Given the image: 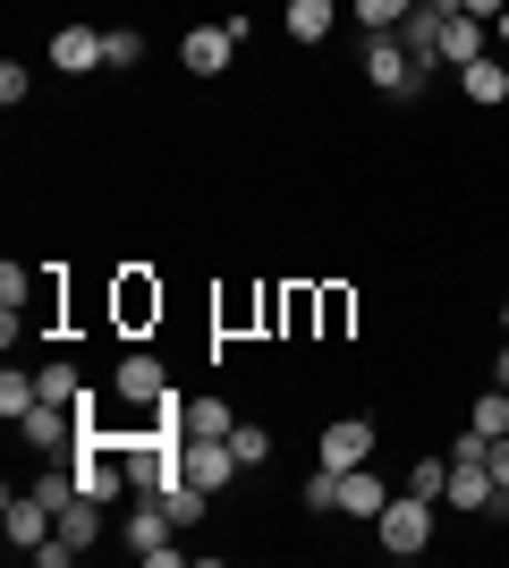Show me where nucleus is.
<instances>
[{"label": "nucleus", "mask_w": 509, "mask_h": 568, "mask_svg": "<svg viewBox=\"0 0 509 568\" xmlns=\"http://www.w3.org/2000/svg\"><path fill=\"white\" fill-rule=\"evenodd\" d=\"M170 535H179V518H170V509H162L153 493L136 500V509H128V551H136L145 568H179V560H187V551L170 544Z\"/></svg>", "instance_id": "nucleus-2"}, {"label": "nucleus", "mask_w": 509, "mask_h": 568, "mask_svg": "<svg viewBox=\"0 0 509 568\" xmlns=\"http://www.w3.org/2000/svg\"><path fill=\"white\" fill-rule=\"evenodd\" d=\"M467 60H485V18L450 9V18H441V69H467Z\"/></svg>", "instance_id": "nucleus-11"}, {"label": "nucleus", "mask_w": 509, "mask_h": 568, "mask_svg": "<svg viewBox=\"0 0 509 568\" xmlns=\"http://www.w3.org/2000/svg\"><path fill=\"white\" fill-rule=\"evenodd\" d=\"M187 475L204 484V493H221V484H230V475H246V467H238V450H230V442H187Z\"/></svg>", "instance_id": "nucleus-13"}, {"label": "nucleus", "mask_w": 509, "mask_h": 568, "mask_svg": "<svg viewBox=\"0 0 509 568\" xmlns=\"http://www.w3.org/2000/svg\"><path fill=\"white\" fill-rule=\"evenodd\" d=\"M0 526H9V544H18V551H34V544L60 535V518H51L34 493H9V500H0Z\"/></svg>", "instance_id": "nucleus-7"}, {"label": "nucleus", "mask_w": 509, "mask_h": 568, "mask_svg": "<svg viewBox=\"0 0 509 568\" xmlns=\"http://www.w3.org/2000/svg\"><path fill=\"white\" fill-rule=\"evenodd\" d=\"M230 450H238V467H264V458H272V433H264V425H246V416H238Z\"/></svg>", "instance_id": "nucleus-24"}, {"label": "nucleus", "mask_w": 509, "mask_h": 568, "mask_svg": "<svg viewBox=\"0 0 509 568\" xmlns=\"http://www.w3.org/2000/svg\"><path fill=\"white\" fill-rule=\"evenodd\" d=\"M51 69L85 77V69H111V51H102L94 26H60V34H51Z\"/></svg>", "instance_id": "nucleus-8"}, {"label": "nucleus", "mask_w": 509, "mask_h": 568, "mask_svg": "<svg viewBox=\"0 0 509 568\" xmlns=\"http://www.w3.org/2000/svg\"><path fill=\"white\" fill-rule=\"evenodd\" d=\"M339 509H348L357 526H374L390 509V484H383V475H365V467H348V475H339Z\"/></svg>", "instance_id": "nucleus-9"}, {"label": "nucleus", "mask_w": 509, "mask_h": 568, "mask_svg": "<svg viewBox=\"0 0 509 568\" xmlns=\"http://www.w3.org/2000/svg\"><path fill=\"white\" fill-rule=\"evenodd\" d=\"M34 382H43V399H51V407H77V399H85V382H77V365H43Z\"/></svg>", "instance_id": "nucleus-22"}, {"label": "nucleus", "mask_w": 509, "mask_h": 568, "mask_svg": "<svg viewBox=\"0 0 509 568\" xmlns=\"http://www.w3.org/2000/svg\"><path fill=\"white\" fill-rule=\"evenodd\" d=\"M459 85H467V102H485V111H492V102H509V69L492 60V51H485V60H467Z\"/></svg>", "instance_id": "nucleus-15"}, {"label": "nucleus", "mask_w": 509, "mask_h": 568, "mask_svg": "<svg viewBox=\"0 0 509 568\" xmlns=\"http://www.w3.org/2000/svg\"><path fill=\"white\" fill-rule=\"evenodd\" d=\"M102 51H111V69H136V60H145V34H136V26H111Z\"/></svg>", "instance_id": "nucleus-25"}, {"label": "nucleus", "mask_w": 509, "mask_h": 568, "mask_svg": "<svg viewBox=\"0 0 509 568\" xmlns=\"http://www.w3.org/2000/svg\"><path fill=\"white\" fill-rule=\"evenodd\" d=\"M467 425H476V433H492V442H501V433H509V390H501V382H492L485 399L467 407Z\"/></svg>", "instance_id": "nucleus-21"}, {"label": "nucleus", "mask_w": 509, "mask_h": 568, "mask_svg": "<svg viewBox=\"0 0 509 568\" xmlns=\"http://www.w3.org/2000/svg\"><path fill=\"white\" fill-rule=\"evenodd\" d=\"M374 544H383L390 560H416V551L434 544V500L399 484V493H390V509H383V518H374Z\"/></svg>", "instance_id": "nucleus-1"}, {"label": "nucleus", "mask_w": 509, "mask_h": 568, "mask_svg": "<svg viewBox=\"0 0 509 568\" xmlns=\"http://www.w3.org/2000/svg\"><path fill=\"white\" fill-rule=\"evenodd\" d=\"M339 26V0H289V43H323Z\"/></svg>", "instance_id": "nucleus-16"}, {"label": "nucleus", "mask_w": 509, "mask_h": 568, "mask_svg": "<svg viewBox=\"0 0 509 568\" xmlns=\"http://www.w3.org/2000/svg\"><path fill=\"white\" fill-rule=\"evenodd\" d=\"M416 9H425V18H450V9H459V0H416Z\"/></svg>", "instance_id": "nucleus-32"}, {"label": "nucleus", "mask_w": 509, "mask_h": 568, "mask_svg": "<svg viewBox=\"0 0 509 568\" xmlns=\"http://www.w3.org/2000/svg\"><path fill=\"white\" fill-rule=\"evenodd\" d=\"M492 26H501V43H509V9H501V18H492Z\"/></svg>", "instance_id": "nucleus-33"}, {"label": "nucleus", "mask_w": 509, "mask_h": 568, "mask_svg": "<svg viewBox=\"0 0 509 568\" xmlns=\"http://www.w3.org/2000/svg\"><path fill=\"white\" fill-rule=\"evenodd\" d=\"M111 390H120L128 407H145V399H162V390H170V365H162L153 348H128L120 374H111Z\"/></svg>", "instance_id": "nucleus-6"}, {"label": "nucleus", "mask_w": 509, "mask_h": 568, "mask_svg": "<svg viewBox=\"0 0 509 568\" xmlns=\"http://www.w3.org/2000/svg\"><path fill=\"white\" fill-rule=\"evenodd\" d=\"M492 484H509V433L492 442Z\"/></svg>", "instance_id": "nucleus-30"}, {"label": "nucleus", "mask_w": 509, "mask_h": 568, "mask_svg": "<svg viewBox=\"0 0 509 568\" xmlns=\"http://www.w3.org/2000/svg\"><path fill=\"white\" fill-rule=\"evenodd\" d=\"M60 535H69V544L85 551V544H94V535H102V500H85V493H77L69 509H60Z\"/></svg>", "instance_id": "nucleus-18"}, {"label": "nucleus", "mask_w": 509, "mask_h": 568, "mask_svg": "<svg viewBox=\"0 0 509 568\" xmlns=\"http://www.w3.org/2000/svg\"><path fill=\"white\" fill-rule=\"evenodd\" d=\"M459 9H467V18H485V26H492V18L509 9V0H459Z\"/></svg>", "instance_id": "nucleus-29"}, {"label": "nucleus", "mask_w": 509, "mask_h": 568, "mask_svg": "<svg viewBox=\"0 0 509 568\" xmlns=\"http://www.w3.org/2000/svg\"><path fill=\"white\" fill-rule=\"evenodd\" d=\"M399 43H408V60H416V69H441V18L408 9V26H399Z\"/></svg>", "instance_id": "nucleus-17"}, {"label": "nucleus", "mask_w": 509, "mask_h": 568, "mask_svg": "<svg viewBox=\"0 0 509 568\" xmlns=\"http://www.w3.org/2000/svg\"><path fill=\"white\" fill-rule=\"evenodd\" d=\"M34 399H43V382H34V374H18V365H9V374H0V416L18 425V416H26V407H34Z\"/></svg>", "instance_id": "nucleus-19"}, {"label": "nucleus", "mask_w": 509, "mask_h": 568, "mask_svg": "<svg viewBox=\"0 0 509 568\" xmlns=\"http://www.w3.org/2000/svg\"><path fill=\"white\" fill-rule=\"evenodd\" d=\"M492 382H501V390H509V339H501V356H492Z\"/></svg>", "instance_id": "nucleus-31"}, {"label": "nucleus", "mask_w": 509, "mask_h": 568, "mask_svg": "<svg viewBox=\"0 0 509 568\" xmlns=\"http://www.w3.org/2000/svg\"><path fill=\"white\" fill-rule=\"evenodd\" d=\"M315 458L323 467H365V458H374V425H365V416H332V425H323V442H315Z\"/></svg>", "instance_id": "nucleus-4"}, {"label": "nucleus", "mask_w": 509, "mask_h": 568, "mask_svg": "<svg viewBox=\"0 0 509 568\" xmlns=\"http://www.w3.org/2000/svg\"><path fill=\"white\" fill-rule=\"evenodd\" d=\"M26 288H34V272H18V263H9V272H0V306H26Z\"/></svg>", "instance_id": "nucleus-27"}, {"label": "nucleus", "mask_w": 509, "mask_h": 568, "mask_svg": "<svg viewBox=\"0 0 509 568\" xmlns=\"http://www.w3.org/2000/svg\"><path fill=\"white\" fill-rule=\"evenodd\" d=\"M365 85H374V94H416V60H408V43H399V34H365Z\"/></svg>", "instance_id": "nucleus-3"}, {"label": "nucleus", "mask_w": 509, "mask_h": 568, "mask_svg": "<svg viewBox=\"0 0 509 568\" xmlns=\"http://www.w3.org/2000/svg\"><path fill=\"white\" fill-rule=\"evenodd\" d=\"M408 9H416V0H357V26H365V34H399Z\"/></svg>", "instance_id": "nucleus-20"}, {"label": "nucleus", "mask_w": 509, "mask_h": 568, "mask_svg": "<svg viewBox=\"0 0 509 568\" xmlns=\"http://www.w3.org/2000/svg\"><path fill=\"white\" fill-rule=\"evenodd\" d=\"M230 51H238V34H230V26H195L187 43H179V60H187L195 77H221V69H230Z\"/></svg>", "instance_id": "nucleus-10"}, {"label": "nucleus", "mask_w": 509, "mask_h": 568, "mask_svg": "<svg viewBox=\"0 0 509 568\" xmlns=\"http://www.w3.org/2000/svg\"><path fill=\"white\" fill-rule=\"evenodd\" d=\"M179 433H187V442H230V433H238V407L187 399V407H179Z\"/></svg>", "instance_id": "nucleus-12"}, {"label": "nucleus", "mask_w": 509, "mask_h": 568, "mask_svg": "<svg viewBox=\"0 0 509 568\" xmlns=\"http://www.w3.org/2000/svg\"><path fill=\"white\" fill-rule=\"evenodd\" d=\"M408 493L441 500V493H450V458H416V467H408Z\"/></svg>", "instance_id": "nucleus-23"}, {"label": "nucleus", "mask_w": 509, "mask_h": 568, "mask_svg": "<svg viewBox=\"0 0 509 568\" xmlns=\"http://www.w3.org/2000/svg\"><path fill=\"white\" fill-rule=\"evenodd\" d=\"M26 85H34V77H26L18 60H9V69H0V102H9V111H18V102H26Z\"/></svg>", "instance_id": "nucleus-28"}, {"label": "nucleus", "mask_w": 509, "mask_h": 568, "mask_svg": "<svg viewBox=\"0 0 509 568\" xmlns=\"http://www.w3.org/2000/svg\"><path fill=\"white\" fill-rule=\"evenodd\" d=\"M441 500L467 509V518H485V509H492V467H450V493H441Z\"/></svg>", "instance_id": "nucleus-14"}, {"label": "nucleus", "mask_w": 509, "mask_h": 568, "mask_svg": "<svg viewBox=\"0 0 509 568\" xmlns=\"http://www.w3.org/2000/svg\"><path fill=\"white\" fill-rule=\"evenodd\" d=\"M18 433H26V450H77V407H51V399H34L18 416Z\"/></svg>", "instance_id": "nucleus-5"}, {"label": "nucleus", "mask_w": 509, "mask_h": 568, "mask_svg": "<svg viewBox=\"0 0 509 568\" xmlns=\"http://www.w3.org/2000/svg\"><path fill=\"white\" fill-rule=\"evenodd\" d=\"M145 314H162V288H145V281H128V323H145Z\"/></svg>", "instance_id": "nucleus-26"}, {"label": "nucleus", "mask_w": 509, "mask_h": 568, "mask_svg": "<svg viewBox=\"0 0 509 568\" xmlns=\"http://www.w3.org/2000/svg\"><path fill=\"white\" fill-rule=\"evenodd\" d=\"M501 332H509V297H501Z\"/></svg>", "instance_id": "nucleus-34"}]
</instances>
